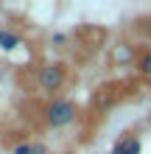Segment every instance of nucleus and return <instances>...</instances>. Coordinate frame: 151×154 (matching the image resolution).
<instances>
[{
  "label": "nucleus",
  "instance_id": "obj_4",
  "mask_svg": "<svg viewBox=\"0 0 151 154\" xmlns=\"http://www.w3.org/2000/svg\"><path fill=\"white\" fill-rule=\"evenodd\" d=\"M17 45H23V39L17 37V34H8V31H3V37H0V48H3V51H14Z\"/></svg>",
  "mask_w": 151,
  "mask_h": 154
},
{
  "label": "nucleus",
  "instance_id": "obj_6",
  "mask_svg": "<svg viewBox=\"0 0 151 154\" xmlns=\"http://www.w3.org/2000/svg\"><path fill=\"white\" fill-rule=\"evenodd\" d=\"M14 154H34V143H20V146H14Z\"/></svg>",
  "mask_w": 151,
  "mask_h": 154
},
{
  "label": "nucleus",
  "instance_id": "obj_5",
  "mask_svg": "<svg viewBox=\"0 0 151 154\" xmlns=\"http://www.w3.org/2000/svg\"><path fill=\"white\" fill-rule=\"evenodd\" d=\"M137 70H140L143 79H151V51H146L143 56L137 59Z\"/></svg>",
  "mask_w": 151,
  "mask_h": 154
},
{
  "label": "nucleus",
  "instance_id": "obj_7",
  "mask_svg": "<svg viewBox=\"0 0 151 154\" xmlns=\"http://www.w3.org/2000/svg\"><path fill=\"white\" fill-rule=\"evenodd\" d=\"M34 154H48L45 146H39V143H34Z\"/></svg>",
  "mask_w": 151,
  "mask_h": 154
},
{
  "label": "nucleus",
  "instance_id": "obj_3",
  "mask_svg": "<svg viewBox=\"0 0 151 154\" xmlns=\"http://www.w3.org/2000/svg\"><path fill=\"white\" fill-rule=\"evenodd\" d=\"M112 154H140V140L131 137V134H126V137H120L112 146Z\"/></svg>",
  "mask_w": 151,
  "mask_h": 154
},
{
  "label": "nucleus",
  "instance_id": "obj_2",
  "mask_svg": "<svg viewBox=\"0 0 151 154\" xmlns=\"http://www.w3.org/2000/svg\"><path fill=\"white\" fill-rule=\"evenodd\" d=\"M65 67L62 65H45L39 70V76H37V81H39V90L42 93H56V90H62V84H65Z\"/></svg>",
  "mask_w": 151,
  "mask_h": 154
},
{
  "label": "nucleus",
  "instance_id": "obj_1",
  "mask_svg": "<svg viewBox=\"0 0 151 154\" xmlns=\"http://www.w3.org/2000/svg\"><path fill=\"white\" fill-rule=\"evenodd\" d=\"M45 121H48V126H53V129L70 126V123L76 121V104H73V101H65V98H59V101L48 104Z\"/></svg>",
  "mask_w": 151,
  "mask_h": 154
}]
</instances>
